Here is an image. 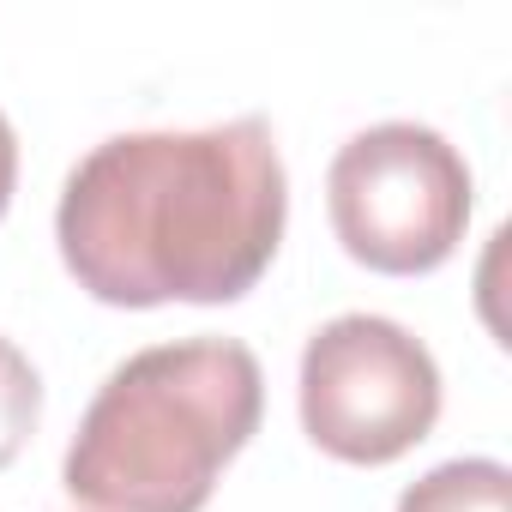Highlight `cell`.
<instances>
[{
  "mask_svg": "<svg viewBox=\"0 0 512 512\" xmlns=\"http://www.w3.org/2000/svg\"><path fill=\"white\" fill-rule=\"evenodd\" d=\"M290 181L260 115L199 133H115L61 187L55 241L109 308L241 302L278 260Z\"/></svg>",
  "mask_w": 512,
  "mask_h": 512,
  "instance_id": "cell-1",
  "label": "cell"
},
{
  "mask_svg": "<svg viewBox=\"0 0 512 512\" xmlns=\"http://www.w3.org/2000/svg\"><path fill=\"white\" fill-rule=\"evenodd\" d=\"M266 374L235 338L127 356L91 398L61 482L91 512H205L223 464L260 434Z\"/></svg>",
  "mask_w": 512,
  "mask_h": 512,
  "instance_id": "cell-2",
  "label": "cell"
},
{
  "mask_svg": "<svg viewBox=\"0 0 512 512\" xmlns=\"http://www.w3.org/2000/svg\"><path fill=\"white\" fill-rule=\"evenodd\" d=\"M332 229L344 253L386 278H422L446 266L470 223V169L458 145L416 121H380L356 133L326 175Z\"/></svg>",
  "mask_w": 512,
  "mask_h": 512,
  "instance_id": "cell-3",
  "label": "cell"
},
{
  "mask_svg": "<svg viewBox=\"0 0 512 512\" xmlns=\"http://www.w3.org/2000/svg\"><path fill=\"white\" fill-rule=\"evenodd\" d=\"M440 422V368L380 314H338L302 350V428L338 464H392Z\"/></svg>",
  "mask_w": 512,
  "mask_h": 512,
  "instance_id": "cell-4",
  "label": "cell"
},
{
  "mask_svg": "<svg viewBox=\"0 0 512 512\" xmlns=\"http://www.w3.org/2000/svg\"><path fill=\"white\" fill-rule=\"evenodd\" d=\"M398 512H512V470L500 458H452L410 482Z\"/></svg>",
  "mask_w": 512,
  "mask_h": 512,
  "instance_id": "cell-5",
  "label": "cell"
},
{
  "mask_svg": "<svg viewBox=\"0 0 512 512\" xmlns=\"http://www.w3.org/2000/svg\"><path fill=\"white\" fill-rule=\"evenodd\" d=\"M37 422H43V380L19 344L0 338V470L25 452Z\"/></svg>",
  "mask_w": 512,
  "mask_h": 512,
  "instance_id": "cell-6",
  "label": "cell"
},
{
  "mask_svg": "<svg viewBox=\"0 0 512 512\" xmlns=\"http://www.w3.org/2000/svg\"><path fill=\"white\" fill-rule=\"evenodd\" d=\"M13 181H19V139H13V121L0 115V217L13 205Z\"/></svg>",
  "mask_w": 512,
  "mask_h": 512,
  "instance_id": "cell-7",
  "label": "cell"
}]
</instances>
